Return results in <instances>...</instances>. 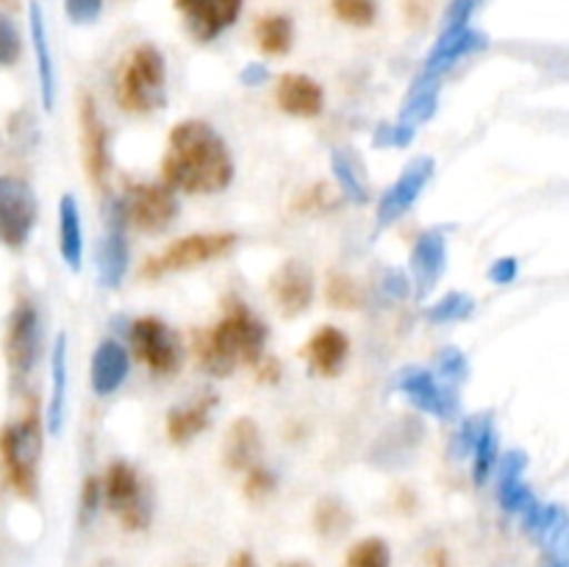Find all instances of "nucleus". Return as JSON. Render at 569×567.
Returning a JSON list of instances; mask_svg holds the SVG:
<instances>
[{"instance_id": "obj_41", "label": "nucleus", "mask_w": 569, "mask_h": 567, "mask_svg": "<svg viewBox=\"0 0 569 567\" xmlns=\"http://www.w3.org/2000/svg\"><path fill=\"white\" fill-rule=\"evenodd\" d=\"M481 6V0H453L445 11L442 28H465L470 26V17L476 14V9Z\"/></svg>"}, {"instance_id": "obj_10", "label": "nucleus", "mask_w": 569, "mask_h": 567, "mask_svg": "<svg viewBox=\"0 0 569 567\" xmlns=\"http://www.w3.org/2000/svg\"><path fill=\"white\" fill-rule=\"evenodd\" d=\"M131 348L139 361H144L159 376H172L181 367V342L159 317H139L131 322Z\"/></svg>"}, {"instance_id": "obj_32", "label": "nucleus", "mask_w": 569, "mask_h": 567, "mask_svg": "<svg viewBox=\"0 0 569 567\" xmlns=\"http://www.w3.org/2000/svg\"><path fill=\"white\" fill-rule=\"evenodd\" d=\"M345 567H392V550H389L387 539L365 537L348 550Z\"/></svg>"}, {"instance_id": "obj_15", "label": "nucleus", "mask_w": 569, "mask_h": 567, "mask_svg": "<svg viewBox=\"0 0 569 567\" xmlns=\"http://www.w3.org/2000/svg\"><path fill=\"white\" fill-rule=\"evenodd\" d=\"M81 145H83V165H87L89 178L94 181V187H103L106 178H109L111 156H109V131H106V122L100 120L98 106H94L92 94H83L81 98Z\"/></svg>"}, {"instance_id": "obj_18", "label": "nucleus", "mask_w": 569, "mask_h": 567, "mask_svg": "<svg viewBox=\"0 0 569 567\" xmlns=\"http://www.w3.org/2000/svg\"><path fill=\"white\" fill-rule=\"evenodd\" d=\"M448 267V239L442 231H426L411 250V272H415L417 298H426Z\"/></svg>"}, {"instance_id": "obj_31", "label": "nucleus", "mask_w": 569, "mask_h": 567, "mask_svg": "<svg viewBox=\"0 0 569 567\" xmlns=\"http://www.w3.org/2000/svg\"><path fill=\"white\" fill-rule=\"evenodd\" d=\"M470 454H472V481L481 487V484H487L489 472H492L495 461H498V431H495L489 417H483L481 431H478Z\"/></svg>"}, {"instance_id": "obj_19", "label": "nucleus", "mask_w": 569, "mask_h": 567, "mask_svg": "<svg viewBox=\"0 0 569 567\" xmlns=\"http://www.w3.org/2000/svg\"><path fill=\"white\" fill-rule=\"evenodd\" d=\"M128 378V350L114 339H106L94 348L92 367H89V381H92L94 395L106 398L114 395Z\"/></svg>"}, {"instance_id": "obj_45", "label": "nucleus", "mask_w": 569, "mask_h": 567, "mask_svg": "<svg viewBox=\"0 0 569 567\" xmlns=\"http://www.w3.org/2000/svg\"><path fill=\"white\" fill-rule=\"evenodd\" d=\"M383 292L392 295V298H406V295L411 292V284L409 278L403 276L400 270H387L383 272Z\"/></svg>"}, {"instance_id": "obj_47", "label": "nucleus", "mask_w": 569, "mask_h": 567, "mask_svg": "<svg viewBox=\"0 0 569 567\" xmlns=\"http://www.w3.org/2000/svg\"><path fill=\"white\" fill-rule=\"evenodd\" d=\"M231 567H256L253 554H250V550H239V554L231 559Z\"/></svg>"}, {"instance_id": "obj_34", "label": "nucleus", "mask_w": 569, "mask_h": 567, "mask_svg": "<svg viewBox=\"0 0 569 567\" xmlns=\"http://www.w3.org/2000/svg\"><path fill=\"white\" fill-rule=\"evenodd\" d=\"M333 14L356 28H367L378 17V0H331Z\"/></svg>"}, {"instance_id": "obj_37", "label": "nucleus", "mask_w": 569, "mask_h": 567, "mask_svg": "<svg viewBox=\"0 0 569 567\" xmlns=\"http://www.w3.org/2000/svg\"><path fill=\"white\" fill-rule=\"evenodd\" d=\"M328 300H331L337 309H356L361 304L359 284L348 276H333L328 284Z\"/></svg>"}, {"instance_id": "obj_11", "label": "nucleus", "mask_w": 569, "mask_h": 567, "mask_svg": "<svg viewBox=\"0 0 569 567\" xmlns=\"http://www.w3.org/2000/svg\"><path fill=\"white\" fill-rule=\"evenodd\" d=\"M433 170H437V165H433L431 156H417L415 161L406 165V170L400 172L398 181H395L392 187L381 195V200H378V228H387L392 226V222H398L400 217L417 203L422 189L431 181Z\"/></svg>"}, {"instance_id": "obj_23", "label": "nucleus", "mask_w": 569, "mask_h": 567, "mask_svg": "<svg viewBox=\"0 0 569 567\" xmlns=\"http://www.w3.org/2000/svg\"><path fill=\"white\" fill-rule=\"evenodd\" d=\"M214 406L217 395L203 392L200 398H194L192 404H183L178 406V409H172L170 415H167V439L176 445H187L189 439H194L200 431H206Z\"/></svg>"}, {"instance_id": "obj_36", "label": "nucleus", "mask_w": 569, "mask_h": 567, "mask_svg": "<svg viewBox=\"0 0 569 567\" xmlns=\"http://www.w3.org/2000/svg\"><path fill=\"white\" fill-rule=\"evenodd\" d=\"M439 376L448 384H465L467 376H470V361L461 354L459 348H445L437 359Z\"/></svg>"}, {"instance_id": "obj_5", "label": "nucleus", "mask_w": 569, "mask_h": 567, "mask_svg": "<svg viewBox=\"0 0 569 567\" xmlns=\"http://www.w3.org/2000/svg\"><path fill=\"white\" fill-rule=\"evenodd\" d=\"M233 245H237V233H189V237H181L170 248L161 250L159 256L148 259V265L142 267V276L161 278L167 272L192 270V267H200L206 261H214L220 256L231 253Z\"/></svg>"}, {"instance_id": "obj_2", "label": "nucleus", "mask_w": 569, "mask_h": 567, "mask_svg": "<svg viewBox=\"0 0 569 567\" xmlns=\"http://www.w3.org/2000/svg\"><path fill=\"white\" fill-rule=\"evenodd\" d=\"M267 348V326L242 304L228 306L222 320L198 342V359L217 378L231 376L239 365H259Z\"/></svg>"}, {"instance_id": "obj_13", "label": "nucleus", "mask_w": 569, "mask_h": 567, "mask_svg": "<svg viewBox=\"0 0 569 567\" xmlns=\"http://www.w3.org/2000/svg\"><path fill=\"white\" fill-rule=\"evenodd\" d=\"M242 6L244 0H176L187 31L198 42H211L222 31H228L242 14Z\"/></svg>"}, {"instance_id": "obj_43", "label": "nucleus", "mask_w": 569, "mask_h": 567, "mask_svg": "<svg viewBox=\"0 0 569 567\" xmlns=\"http://www.w3.org/2000/svg\"><path fill=\"white\" fill-rule=\"evenodd\" d=\"M103 504V495H100V481L98 478H87L81 489V517L83 523L92 520V515L98 511V506Z\"/></svg>"}, {"instance_id": "obj_29", "label": "nucleus", "mask_w": 569, "mask_h": 567, "mask_svg": "<svg viewBox=\"0 0 569 567\" xmlns=\"http://www.w3.org/2000/svg\"><path fill=\"white\" fill-rule=\"evenodd\" d=\"M331 167H333V176H337L339 187H342L345 198H348L350 203L361 206L370 200V189H367L365 176H361V170H359V161H356V156L350 153V150H342V148L333 150Z\"/></svg>"}, {"instance_id": "obj_40", "label": "nucleus", "mask_w": 569, "mask_h": 567, "mask_svg": "<svg viewBox=\"0 0 569 567\" xmlns=\"http://www.w3.org/2000/svg\"><path fill=\"white\" fill-rule=\"evenodd\" d=\"M103 0H64V11L76 26H89L100 17Z\"/></svg>"}, {"instance_id": "obj_42", "label": "nucleus", "mask_w": 569, "mask_h": 567, "mask_svg": "<svg viewBox=\"0 0 569 567\" xmlns=\"http://www.w3.org/2000/svg\"><path fill=\"white\" fill-rule=\"evenodd\" d=\"M272 489H276V476H272L267 467H261V465L253 467L248 476V484H244V493H248L253 500H259V498H264L267 493H272Z\"/></svg>"}, {"instance_id": "obj_8", "label": "nucleus", "mask_w": 569, "mask_h": 567, "mask_svg": "<svg viewBox=\"0 0 569 567\" xmlns=\"http://www.w3.org/2000/svg\"><path fill=\"white\" fill-rule=\"evenodd\" d=\"M39 348H42V320H39V311L28 300H20L14 311H11L3 339L6 365H9L11 376L26 378L33 370V365H37Z\"/></svg>"}, {"instance_id": "obj_14", "label": "nucleus", "mask_w": 569, "mask_h": 567, "mask_svg": "<svg viewBox=\"0 0 569 567\" xmlns=\"http://www.w3.org/2000/svg\"><path fill=\"white\" fill-rule=\"evenodd\" d=\"M270 295L287 317L303 315L315 300V272L306 261L289 259L276 270L270 281Z\"/></svg>"}, {"instance_id": "obj_7", "label": "nucleus", "mask_w": 569, "mask_h": 567, "mask_svg": "<svg viewBox=\"0 0 569 567\" xmlns=\"http://www.w3.org/2000/svg\"><path fill=\"white\" fill-rule=\"evenodd\" d=\"M39 220V203L31 183L17 176H0V245L22 250Z\"/></svg>"}, {"instance_id": "obj_24", "label": "nucleus", "mask_w": 569, "mask_h": 567, "mask_svg": "<svg viewBox=\"0 0 569 567\" xmlns=\"http://www.w3.org/2000/svg\"><path fill=\"white\" fill-rule=\"evenodd\" d=\"M528 456L522 450H509L500 459V487H498V498L500 506L506 511H526L528 506L533 504V493L528 489V484L522 481V472H526Z\"/></svg>"}, {"instance_id": "obj_16", "label": "nucleus", "mask_w": 569, "mask_h": 567, "mask_svg": "<svg viewBox=\"0 0 569 567\" xmlns=\"http://www.w3.org/2000/svg\"><path fill=\"white\" fill-rule=\"evenodd\" d=\"M487 42H489L487 33L476 31V28H470V26L442 28V33H439L437 44H433L431 53H428L426 67H422L420 76L442 78L445 72L456 64V61L465 59V56H470V53H478V50H483L487 48Z\"/></svg>"}, {"instance_id": "obj_33", "label": "nucleus", "mask_w": 569, "mask_h": 567, "mask_svg": "<svg viewBox=\"0 0 569 567\" xmlns=\"http://www.w3.org/2000/svg\"><path fill=\"white\" fill-rule=\"evenodd\" d=\"M472 311H476V300H472V295L448 292L426 311V317L431 322H459V320H467Z\"/></svg>"}, {"instance_id": "obj_27", "label": "nucleus", "mask_w": 569, "mask_h": 567, "mask_svg": "<svg viewBox=\"0 0 569 567\" xmlns=\"http://www.w3.org/2000/svg\"><path fill=\"white\" fill-rule=\"evenodd\" d=\"M259 426L250 417H239L226 437V465L231 470H248L256 465L259 454Z\"/></svg>"}, {"instance_id": "obj_22", "label": "nucleus", "mask_w": 569, "mask_h": 567, "mask_svg": "<svg viewBox=\"0 0 569 567\" xmlns=\"http://www.w3.org/2000/svg\"><path fill=\"white\" fill-rule=\"evenodd\" d=\"M28 26H31L33 53H37V72H39V89H42V106H44V111H53L56 67H53V53H50L48 28H44V11L37 0L28 6Z\"/></svg>"}, {"instance_id": "obj_39", "label": "nucleus", "mask_w": 569, "mask_h": 567, "mask_svg": "<svg viewBox=\"0 0 569 567\" xmlns=\"http://www.w3.org/2000/svg\"><path fill=\"white\" fill-rule=\"evenodd\" d=\"M417 128L406 126V122H395V126H378L376 131V145L378 148H406V145L415 142Z\"/></svg>"}, {"instance_id": "obj_6", "label": "nucleus", "mask_w": 569, "mask_h": 567, "mask_svg": "<svg viewBox=\"0 0 569 567\" xmlns=\"http://www.w3.org/2000/svg\"><path fill=\"white\" fill-rule=\"evenodd\" d=\"M100 495L106 506L120 517L122 528L142 531L150 526V500L144 495V484L128 461H111L100 481Z\"/></svg>"}, {"instance_id": "obj_17", "label": "nucleus", "mask_w": 569, "mask_h": 567, "mask_svg": "<svg viewBox=\"0 0 569 567\" xmlns=\"http://www.w3.org/2000/svg\"><path fill=\"white\" fill-rule=\"evenodd\" d=\"M128 270V239H126V211L120 200H114L109 209V228L98 248V276L100 284L117 289Z\"/></svg>"}, {"instance_id": "obj_1", "label": "nucleus", "mask_w": 569, "mask_h": 567, "mask_svg": "<svg viewBox=\"0 0 569 567\" xmlns=\"http://www.w3.org/2000/svg\"><path fill=\"white\" fill-rule=\"evenodd\" d=\"M164 183L176 192L214 195L233 181V159L226 139L203 120L178 122L161 161Z\"/></svg>"}, {"instance_id": "obj_4", "label": "nucleus", "mask_w": 569, "mask_h": 567, "mask_svg": "<svg viewBox=\"0 0 569 567\" xmlns=\"http://www.w3.org/2000/svg\"><path fill=\"white\" fill-rule=\"evenodd\" d=\"M117 103L131 115H150L167 103V64L156 44H139L117 76Z\"/></svg>"}, {"instance_id": "obj_46", "label": "nucleus", "mask_w": 569, "mask_h": 567, "mask_svg": "<svg viewBox=\"0 0 569 567\" xmlns=\"http://www.w3.org/2000/svg\"><path fill=\"white\" fill-rule=\"evenodd\" d=\"M267 76H270V72H267V67L256 61V64H248L242 70V83H248V87H256V83H264Z\"/></svg>"}, {"instance_id": "obj_35", "label": "nucleus", "mask_w": 569, "mask_h": 567, "mask_svg": "<svg viewBox=\"0 0 569 567\" xmlns=\"http://www.w3.org/2000/svg\"><path fill=\"white\" fill-rule=\"evenodd\" d=\"M315 526L322 537H339L350 526V515L339 500H320L315 515Z\"/></svg>"}, {"instance_id": "obj_28", "label": "nucleus", "mask_w": 569, "mask_h": 567, "mask_svg": "<svg viewBox=\"0 0 569 567\" xmlns=\"http://www.w3.org/2000/svg\"><path fill=\"white\" fill-rule=\"evenodd\" d=\"M439 106V78H426L420 76L415 81V87L409 89L403 100V109H400V122L406 126H420V122L431 120L437 115Z\"/></svg>"}, {"instance_id": "obj_12", "label": "nucleus", "mask_w": 569, "mask_h": 567, "mask_svg": "<svg viewBox=\"0 0 569 567\" xmlns=\"http://www.w3.org/2000/svg\"><path fill=\"white\" fill-rule=\"evenodd\" d=\"M395 389H400L417 409L439 417V420H453L459 415V398H456L453 387H445L442 381H437L433 372L422 370V367L400 370Z\"/></svg>"}, {"instance_id": "obj_48", "label": "nucleus", "mask_w": 569, "mask_h": 567, "mask_svg": "<svg viewBox=\"0 0 569 567\" xmlns=\"http://www.w3.org/2000/svg\"><path fill=\"white\" fill-rule=\"evenodd\" d=\"M428 567H450V561H448V554H445L442 548L431 550V556H428Z\"/></svg>"}, {"instance_id": "obj_3", "label": "nucleus", "mask_w": 569, "mask_h": 567, "mask_svg": "<svg viewBox=\"0 0 569 567\" xmlns=\"http://www.w3.org/2000/svg\"><path fill=\"white\" fill-rule=\"evenodd\" d=\"M39 456H42V426L37 409H28L20 420L0 431V465L6 484L22 498H37Z\"/></svg>"}, {"instance_id": "obj_44", "label": "nucleus", "mask_w": 569, "mask_h": 567, "mask_svg": "<svg viewBox=\"0 0 569 567\" xmlns=\"http://www.w3.org/2000/svg\"><path fill=\"white\" fill-rule=\"evenodd\" d=\"M517 272H520V265H517L515 256H503V259H498L492 267H489V281L503 287V284L515 281Z\"/></svg>"}, {"instance_id": "obj_21", "label": "nucleus", "mask_w": 569, "mask_h": 567, "mask_svg": "<svg viewBox=\"0 0 569 567\" xmlns=\"http://www.w3.org/2000/svg\"><path fill=\"white\" fill-rule=\"evenodd\" d=\"M276 100L287 115L317 117L322 111V103H326V94H322V87L311 76H303V72H287V76H281V81H278Z\"/></svg>"}, {"instance_id": "obj_25", "label": "nucleus", "mask_w": 569, "mask_h": 567, "mask_svg": "<svg viewBox=\"0 0 569 567\" xmlns=\"http://www.w3.org/2000/svg\"><path fill=\"white\" fill-rule=\"evenodd\" d=\"M59 250H61V259L67 261V267H70L72 272L81 270L83 226H81V209H78L72 195H64L59 203Z\"/></svg>"}, {"instance_id": "obj_9", "label": "nucleus", "mask_w": 569, "mask_h": 567, "mask_svg": "<svg viewBox=\"0 0 569 567\" xmlns=\"http://www.w3.org/2000/svg\"><path fill=\"white\" fill-rule=\"evenodd\" d=\"M120 203L126 222L148 233L164 231L178 217V198L167 183H131Z\"/></svg>"}, {"instance_id": "obj_26", "label": "nucleus", "mask_w": 569, "mask_h": 567, "mask_svg": "<svg viewBox=\"0 0 569 567\" xmlns=\"http://www.w3.org/2000/svg\"><path fill=\"white\" fill-rule=\"evenodd\" d=\"M67 409V334H59L50 356V404H48V431L59 434L64 426Z\"/></svg>"}, {"instance_id": "obj_30", "label": "nucleus", "mask_w": 569, "mask_h": 567, "mask_svg": "<svg viewBox=\"0 0 569 567\" xmlns=\"http://www.w3.org/2000/svg\"><path fill=\"white\" fill-rule=\"evenodd\" d=\"M295 39V26L287 14H267L256 22V42L261 53L283 56L289 53Z\"/></svg>"}, {"instance_id": "obj_38", "label": "nucleus", "mask_w": 569, "mask_h": 567, "mask_svg": "<svg viewBox=\"0 0 569 567\" xmlns=\"http://www.w3.org/2000/svg\"><path fill=\"white\" fill-rule=\"evenodd\" d=\"M22 53V39L20 31L14 28V22L6 14H0V67L17 64Z\"/></svg>"}, {"instance_id": "obj_49", "label": "nucleus", "mask_w": 569, "mask_h": 567, "mask_svg": "<svg viewBox=\"0 0 569 567\" xmlns=\"http://www.w3.org/2000/svg\"><path fill=\"white\" fill-rule=\"evenodd\" d=\"M278 567H315V565L306 559H295V561H287V565H278Z\"/></svg>"}, {"instance_id": "obj_20", "label": "nucleus", "mask_w": 569, "mask_h": 567, "mask_svg": "<svg viewBox=\"0 0 569 567\" xmlns=\"http://www.w3.org/2000/svg\"><path fill=\"white\" fill-rule=\"evenodd\" d=\"M350 339L348 334L339 331L337 326L317 328L315 337L306 345V356H309V367L317 376H339V370L348 361Z\"/></svg>"}]
</instances>
